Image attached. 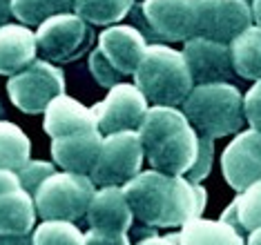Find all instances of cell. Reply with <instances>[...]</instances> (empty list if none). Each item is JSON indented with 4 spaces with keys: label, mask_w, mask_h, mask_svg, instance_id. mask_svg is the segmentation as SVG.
<instances>
[{
    "label": "cell",
    "mask_w": 261,
    "mask_h": 245,
    "mask_svg": "<svg viewBox=\"0 0 261 245\" xmlns=\"http://www.w3.org/2000/svg\"><path fill=\"white\" fill-rule=\"evenodd\" d=\"M201 0H143L141 16L145 18L154 40L186 43L199 32Z\"/></svg>",
    "instance_id": "obj_9"
},
{
    "label": "cell",
    "mask_w": 261,
    "mask_h": 245,
    "mask_svg": "<svg viewBox=\"0 0 261 245\" xmlns=\"http://www.w3.org/2000/svg\"><path fill=\"white\" fill-rule=\"evenodd\" d=\"M136 245H179V236L176 234H150V236H143L139 238Z\"/></svg>",
    "instance_id": "obj_33"
},
{
    "label": "cell",
    "mask_w": 261,
    "mask_h": 245,
    "mask_svg": "<svg viewBox=\"0 0 261 245\" xmlns=\"http://www.w3.org/2000/svg\"><path fill=\"white\" fill-rule=\"evenodd\" d=\"M237 210H239V221L241 228L246 230V234H250L252 230L261 228V181L252 183L250 187H246L237 196Z\"/></svg>",
    "instance_id": "obj_26"
},
{
    "label": "cell",
    "mask_w": 261,
    "mask_h": 245,
    "mask_svg": "<svg viewBox=\"0 0 261 245\" xmlns=\"http://www.w3.org/2000/svg\"><path fill=\"white\" fill-rule=\"evenodd\" d=\"M76 0H11L14 18L27 27H38L43 20L72 11Z\"/></svg>",
    "instance_id": "obj_24"
},
{
    "label": "cell",
    "mask_w": 261,
    "mask_h": 245,
    "mask_svg": "<svg viewBox=\"0 0 261 245\" xmlns=\"http://www.w3.org/2000/svg\"><path fill=\"white\" fill-rule=\"evenodd\" d=\"M32 245H85V234L72 221H43L32 232Z\"/></svg>",
    "instance_id": "obj_25"
},
{
    "label": "cell",
    "mask_w": 261,
    "mask_h": 245,
    "mask_svg": "<svg viewBox=\"0 0 261 245\" xmlns=\"http://www.w3.org/2000/svg\"><path fill=\"white\" fill-rule=\"evenodd\" d=\"M243 114H246V123L252 129L261 131V78L254 80V85L243 96Z\"/></svg>",
    "instance_id": "obj_30"
},
{
    "label": "cell",
    "mask_w": 261,
    "mask_h": 245,
    "mask_svg": "<svg viewBox=\"0 0 261 245\" xmlns=\"http://www.w3.org/2000/svg\"><path fill=\"white\" fill-rule=\"evenodd\" d=\"M234 74L246 80L261 78V27L250 25L230 43Z\"/></svg>",
    "instance_id": "obj_21"
},
{
    "label": "cell",
    "mask_w": 261,
    "mask_h": 245,
    "mask_svg": "<svg viewBox=\"0 0 261 245\" xmlns=\"http://www.w3.org/2000/svg\"><path fill=\"white\" fill-rule=\"evenodd\" d=\"M252 18H254V25L261 27V0H252Z\"/></svg>",
    "instance_id": "obj_37"
},
{
    "label": "cell",
    "mask_w": 261,
    "mask_h": 245,
    "mask_svg": "<svg viewBox=\"0 0 261 245\" xmlns=\"http://www.w3.org/2000/svg\"><path fill=\"white\" fill-rule=\"evenodd\" d=\"M90 71H92V76L96 78V83L100 87H114V85H118V83H123V78L125 76L118 71L114 65H112L108 58H105V53L98 49H94L92 53H90Z\"/></svg>",
    "instance_id": "obj_28"
},
{
    "label": "cell",
    "mask_w": 261,
    "mask_h": 245,
    "mask_svg": "<svg viewBox=\"0 0 261 245\" xmlns=\"http://www.w3.org/2000/svg\"><path fill=\"white\" fill-rule=\"evenodd\" d=\"M14 11H11V0H0V27L11 22Z\"/></svg>",
    "instance_id": "obj_36"
},
{
    "label": "cell",
    "mask_w": 261,
    "mask_h": 245,
    "mask_svg": "<svg viewBox=\"0 0 261 245\" xmlns=\"http://www.w3.org/2000/svg\"><path fill=\"white\" fill-rule=\"evenodd\" d=\"M188 69L192 74L194 85H207V83H230L234 74L230 45L219 43L203 36H194L183 45Z\"/></svg>",
    "instance_id": "obj_13"
},
{
    "label": "cell",
    "mask_w": 261,
    "mask_h": 245,
    "mask_svg": "<svg viewBox=\"0 0 261 245\" xmlns=\"http://www.w3.org/2000/svg\"><path fill=\"white\" fill-rule=\"evenodd\" d=\"M223 178L234 192L261 181V131L241 129L221 154Z\"/></svg>",
    "instance_id": "obj_11"
},
{
    "label": "cell",
    "mask_w": 261,
    "mask_h": 245,
    "mask_svg": "<svg viewBox=\"0 0 261 245\" xmlns=\"http://www.w3.org/2000/svg\"><path fill=\"white\" fill-rule=\"evenodd\" d=\"M98 49L123 76H134L147 49V38L132 25H110L98 36Z\"/></svg>",
    "instance_id": "obj_15"
},
{
    "label": "cell",
    "mask_w": 261,
    "mask_h": 245,
    "mask_svg": "<svg viewBox=\"0 0 261 245\" xmlns=\"http://www.w3.org/2000/svg\"><path fill=\"white\" fill-rule=\"evenodd\" d=\"M7 94L22 114H40L58 94H65V74L51 61H34L9 76Z\"/></svg>",
    "instance_id": "obj_7"
},
{
    "label": "cell",
    "mask_w": 261,
    "mask_h": 245,
    "mask_svg": "<svg viewBox=\"0 0 261 245\" xmlns=\"http://www.w3.org/2000/svg\"><path fill=\"white\" fill-rule=\"evenodd\" d=\"M145 158L152 170L186 176L199 154V131L190 125L183 110L154 105L139 127Z\"/></svg>",
    "instance_id": "obj_2"
},
{
    "label": "cell",
    "mask_w": 261,
    "mask_h": 245,
    "mask_svg": "<svg viewBox=\"0 0 261 245\" xmlns=\"http://www.w3.org/2000/svg\"><path fill=\"white\" fill-rule=\"evenodd\" d=\"M143 160L145 149L139 129H123L114 131V134H105L100 156L94 165L90 178L96 187H108V185H121L123 187L141 172Z\"/></svg>",
    "instance_id": "obj_6"
},
{
    "label": "cell",
    "mask_w": 261,
    "mask_h": 245,
    "mask_svg": "<svg viewBox=\"0 0 261 245\" xmlns=\"http://www.w3.org/2000/svg\"><path fill=\"white\" fill-rule=\"evenodd\" d=\"M221 221H225L228 225H232V228H237L241 232V234H246V230L241 228V221H239V210H237V201H232L228 207L221 212V216H219Z\"/></svg>",
    "instance_id": "obj_34"
},
{
    "label": "cell",
    "mask_w": 261,
    "mask_h": 245,
    "mask_svg": "<svg viewBox=\"0 0 261 245\" xmlns=\"http://www.w3.org/2000/svg\"><path fill=\"white\" fill-rule=\"evenodd\" d=\"M85 245H132L127 234H105V232L90 230L85 234Z\"/></svg>",
    "instance_id": "obj_31"
},
{
    "label": "cell",
    "mask_w": 261,
    "mask_h": 245,
    "mask_svg": "<svg viewBox=\"0 0 261 245\" xmlns=\"http://www.w3.org/2000/svg\"><path fill=\"white\" fill-rule=\"evenodd\" d=\"M176 236L179 245H246V236L221 219H192Z\"/></svg>",
    "instance_id": "obj_20"
},
{
    "label": "cell",
    "mask_w": 261,
    "mask_h": 245,
    "mask_svg": "<svg viewBox=\"0 0 261 245\" xmlns=\"http://www.w3.org/2000/svg\"><path fill=\"white\" fill-rule=\"evenodd\" d=\"M134 80L150 103L170 107L183 105V100L194 87L183 51H176L161 43L147 45Z\"/></svg>",
    "instance_id": "obj_4"
},
{
    "label": "cell",
    "mask_w": 261,
    "mask_h": 245,
    "mask_svg": "<svg viewBox=\"0 0 261 245\" xmlns=\"http://www.w3.org/2000/svg\"><path fill=\"white\" fill-rule=\"evenodd\" d=\"M36 34L27 25L7 22L0 27V76L18 74L36 61Z\"/></svg>",
    "instance_id": "obj_18"
},
{
    "label": "cell",
    "mask_w": 261,
    "mask_h": 245,
    "mask_svg": "<svg viewBox=\"0 0 261 245\" xmlns=\"http://www.w3.org/2000/svg\"><path fill=\"white\" fill-rule=\"evenodd\" d=\"M18 187H20L18 172H14V170H5V167H0V194L9 192V189H18Z\"/></svg>",
    "instance_id": "obj_32"
},
{
    "label": "cell",
    "mask_w": 261,
    "mask_h": 245,
    "mask_svg": "<svg viewBox=\"0 0 261 245\" xmlns=\"http://www.w3.org/2000/svg\"><path fill=\"white\" fill-rule=\"evenodd\" d=\"M123 192L134 219L154 230L183 228L188 221L199 219L207 205V192L201 183L159 170L139 172L123 185Z\"/></svg>",
    "instance_id": "obj_1"
},
{
    "label": "cell",
    "mask_w": 261,
    "mask_h": 245,
    "mask_svg": "<svg viewBox=\"0 0 261 245\" xmlns=\"http://www.w3.org/2000/svg\"><path fill=\"white\" fill-rule=\"evenodd\" d=\"M32 156V143L18 125L0 121V167L18 172Z\"/></svg>",
    "instance_id": "obj_22"
},
{
    "label": "cell",
    "mask_w": 261,
    "mask_h": 245,
    "mask_svg": "<svg viewBox=\"0 0 261 245\" xmlns=\"http://www.w3.org/2000/svg\"><path fill=\"white\" fill-rule=\"evenodd\" d=\"M85 219L90 230L105 234H127V230L132 228L134 212L121 185H108L96 189Z\"/></svg>",
    "instance_id": "obj_14"
},
{
    "label": "cell",
    "mask_w": 261,
    "mask_h": 245,
    "mask_svg": "<svg viewBox=\"0 0 261 245\" xmlns=\"http://www.w3.org/2000/svg\"><path fill=\"white\" fill-rule=\"evenodd\" d=\"M92 43V32L87 22L72 11L56 14L38 25L36 45L38 51L51 63L76 61Z\"/></svg>",
    "instance_id": "obj_8"
},
{
    "label": "cell",
    "mask_w": 261,
    "mask_h": 245,
    "mask_svg": "<svg viewBox=\"0 0 261 245\" xmlns=\"http://www.w3.org/2000/svg\"><path fill=\"white\" fill-rule=\"evenodd\" d=\"M134 7V0H76L74 11L92 25H116Z\"/></svg>",
    "instance_id": "obj_23"
},
{
    "label": "cell",
    "mask_w": 261,
    "mask_h": 245,
    "mask_svg": "<svg viewBox=\"0 0 261 245\" xmlns=\"http://www.w3.org/2000/svg\"><path fill=\"white\" fill-rule=\"evenodd\" d=\"M100 147H103V134L98 129L76 131L61 139H51V158L65 172L90 176L100 156Z\"/></svg>",
    "instance_id": "obj_16"
},
{
    "label": "cell",
    "mask_w": 261,
    "mask_h": 245,
    "mask_svg": "<svg viewBox=\"0 0 261 245\" xmlns=\"http://www.w3.org/2000/svg\"><path fill=\"white\" fill-rule=\"evenodd\" d=\"M212 163H215V139H207V136H199V154L194 165L190 167L188 178L192 183H201L203 178L212 172Z\"/></svg>",
    "instance_id": "obj_29"
},
{
    "label": "cell",
    "mask_w": 261,
    "mask_h": 245,
    "mask_svg": "<svg viewBox=\"0 0 261 245\" xmlns=\"http://www.w3.org/2000/svg\"><path fill=\"white\" fill-rule=\"evenodd\" d=\"M246 245H261V228L259 230H252L246 238Z\"/></svg>",
    "instance_id": "obj_38"
},
{
    "label": "cell",
    "mask_w": 261,
    "mask_h": 245,
    "mask_svg": "<svg viewBox=\"0 0 261 245\" xmlns=\"http://www.w3.org/2000/svg\"><path fill=\"white\" fill-rule=\"evenodd\" d=\"M0 245H32V234H0Z\"/></svg>",
    "instance_id": "obj_35"
},
{
    "label": "cell",
    "mask_w": 261,
    "mask_h": 245,
    "mask_svg": "<svg viewBox=\"0 0 261 245\" xmlns=\"http://www.w3.org/2000/svg\"><path fill=\"white\" fill-rule=\"evenodd\" d=\"M183 114L199 136L223 139L246 127L243 94L232 83H207L194 85L183 100Z\"/></svg>",
    "instance_id": "obj_3"
},
{
    "label": "cell",
    "mask_w": 261,
    "mask_h": 245,
    "mask_svg": "<svg viewBox=\"0 0 261 245\" xmlns=\"http://www.w3.org/2000/svg\"><path fill=\"white\" fill-rule=\"evenodd\" d=\"M43 127H45L47 136L61 139V136L76 134V131L98 129V125H96L94 107H85L76 98L67 96V94H58V96L47 105Z\"/></svg>",
    "instance_id": "obj_17"
},
{
    "label": "cell",
    "mask_w": 261,
    "mask_h": 245,
    "mask_svg": "<svg viewBox=\"0 0 261 245\" xmlns=\"http://www.w3.org/2000/svg\"><path fill=\"white\" fill-rule=\"evenodd\" d=\"M150 100L136 87V83H118L110 87L105 100L94 105L96 125L100 134H114L123 129H139L150 110Z\"/></svg>",
    "instance_id": "obj_10"
},
{
    "label": "cell",
    "mask_w": 261,
    "mask_h": 245,
    "mask_svg": "<svg viewBox=\"0 0 261 245\" xmlns=\"http://www.w3.org/2000/svg\"><path fill=\"white\" fill-rule=\"evenodd\" d=\"M252 22V5L248 0H201L197 36L230 45Z\"/></svg>",
    "instance_id": "obj_12"
},
{
    "label": "cell",
    "mask_w": 261,
    "mask_h": 245,
    "mask_svg": "<svg viewBox=\"0 0 261 245\" xmlns=\"http://www.w3.org/2000/svg\"><path fill=\"white\" fill-rule=\"evenodd\" d=\"M96 185L87 174L76 172H54L45 178L34 194L38 219L43 221H81L90 210L96 194Z\"/></svg>",
    "instance_id": "obj_5"
},
{
    "label": "cell",
    "mask_w": 261,
    "mask_h": 245,
    "mask_svg": "<svg viewBox=\"0 0 261 245\" xmlns=\"http://www.w3.org/2000/svg\"><path fill=\"white\" fill-rule=\"evenodd\" d=\"M36 203L27 189L0 194V234H32L36 228Z\"/></svg>",
    "instance_id": "obj_19"
},
{
    "label": "cell",
    "mask_w": 261,
    "mask_h": 245,
    "mask_svg": "<svg viewBox=\"0 0 261 245\" xmlns=\"http://www.w3.org/2000/svg\"><path fill=\"white\" fill-rule=\"evenodd\" d=\"M56 172V163L49 160H32L29 158L25 165L18 170V178H20V187L27 189L29 194H36V189L43 185L45 178H49Z\"/></svg>",
    "instance_id": "obj_27"
}]
</instances>
